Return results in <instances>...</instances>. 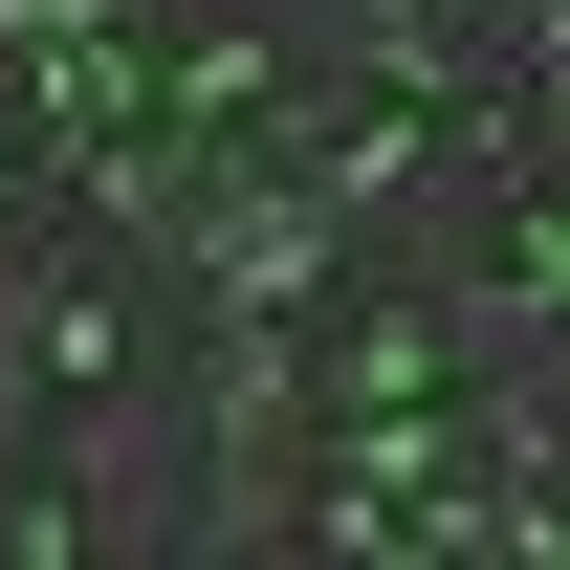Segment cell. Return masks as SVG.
I'll list each match as a JSON object with an SVG mask.
<instances>
[{
  "instance_id": "obj_1",
  "label": "cell",
  "mask_w": 570,
  "mask_h": 570,
  "mask_svg": "<svg viewBox=\"0 0 570 570\" xmlns=\"http://www.w3.org/2000/svg\"><path fill=\"white\" fill-rule=\"evenodd\" d=\"M22 373H45V395H67V417H110V395H132V285H22Z\"/></svg>"
}]
</instances>
